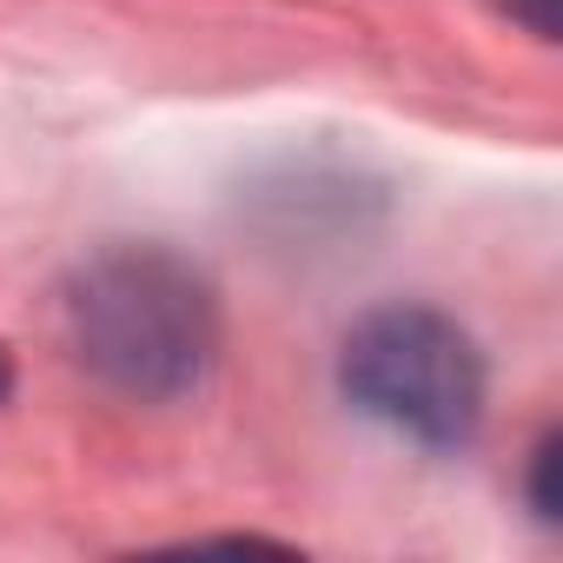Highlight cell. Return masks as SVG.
<instances>
[{"label": "cell", "instance_id": "cell-1", "mask_svg": "<svg viewBox=\"0 0 563 563\" xmlns=\"http://www.w3.org/2000/svg\"><path fill=\"white\" fill-rule=\"evenodd\" d=\"M67 332L93 378L140 405L199 391L219 352L212 286L166 245H107L67 286Z\"/></svg>", "mask_w": 563, "mask_h": 563}, {"label": "cell", "instance_id": "cell-2", "mask_svg": "<svg viewBox=\"0 0 563 563\" xmlns=\"http://www.w3.org/2000/svg\"><path fill=\"white\" fill-rule=\"evenodd\" d=\"M345 398L424 451H457L484 418V352L431 306H385L345 332Z\"/></svg>", "mask_w": 563, "mask_h": 563}, {"label": "cell", "instance_id": "cell-3", "mask_svg": "<svg viewBox=\"0 0 563 563\" xmlns=\"http://www.w3.org/2000/svg\"><path fill=\"white\" fill-rule=\"evenodd\" d=\"M550 477H556V438H543L537 457H530V504H537L543 523H556V490H550Z\"/></svg>", "mask_w": 563, "mask_h": 563}, {"label": "cell", "instance_id": "cell-4", "mask_svg": "<svg viewBox=\"0 0 563 563\" xmlns=\"http://www.w3.org/2000/svg\"><path fill=\"white\" fill-rule=\"evenodd\" d=\"M510 21H523L537 41H556V0H497Z\"/></svg>", "mask_w": 563, "mask_h": 563}, {"label": "cell", "instance_id": "cell-5", "mask_svg": "<svg viewBox=\"0 0 563 563\" xmlns=\"http://www.w3.org/2000/svg\"><path fill=\"white\" fill-rule=\"evenodd\" d=\"M14 398V358H8V345H0V405Z\"/></svg>", "mask_w": 563, "mask_h": 563}]
</instances>
